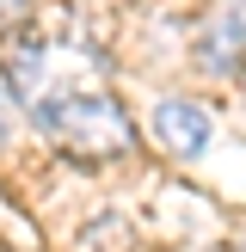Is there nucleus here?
<instances>
[{
	"mask_svg": "<svg viewBox=\"0 0 246 252\" xmlns=\"http://www.w3.org/2000/svg\"><path fill=\"white\" fill-rule=\"evenodd\" d=\"M6 68H12V98H25V111L49 105L62 93H98L105 86V56L68 19H43V25L12 31Z\"/></svg>",
	"mask_w": 246,
	"mask_h": 252,
	"instance_id": "nucleus-1",
	"label": "nucleus"
},
{
	"mask_svg": "<svg viewBox=\"0 0 246 252\" xmlns=\"http://www.w3.org/2000/svg\"><path fill=\"white\" fill-rule=\"evenodd\" d=\"M31 123L62 148V154H80V160H117L135 148V123L117 98L98 86V93H62L49 105L31 111Z\"/></svg>",
	"mask_w": 246,
	"mask_h": 252,
	"instance_id": "nucleus-2",
	"label": "nucleus"
},
{
	"mask_svg": "<svg viewBox=\"0 0 246 252\" xmlns=\"http://www.w3.org/2000/svg\"><path fill=\"white\" fill-rule=\"evenodd\" d=\"M148 129H154V142L166 148V154L197 160V154L209 148V111L191 105V98H160L154 117H148Z\"/></svg>",
	"mask_w": 246,
	"mask_h": 252,
	"instance_id": "nucleus-3",
	"label": "nucleus"
},
{
	"mask_svg": "<svg viewBox=\"0 0 246 252\" xmlns=\"http://www.w3.org/2000/svg\"><path fill=\"white\" fill-rule=\"evenodd\" d=\"M203 68L209 74H240V62H246V0H221V12L209 19V31H203Z\"/></svg>",
	"mask_w": 246,
	"mask_h": 252,
	"instance_id": "nucleus-4",
	"label": "nucleus"
},
{
	"mask_svg": "<svg viewBox=\"0 0 246 252\" xmlns=\"http://www.w3.org/2000/svg\"><path fill=\"white\" fill-rule=\"evenodd\" d=\"M12 135V86H6V74H0V142Z\"/></svg>",
	"mask_w": 246,
	"mask_h": 252,
	"instance_id": "nucleus-5",
	"label": "nucleus"
},
{
	"mask_svg": "<svg viewBox=\"0 0 246 252\" xmlns=\"http://www.w3.org/2000/svg\"><path fill=\"white\" fill-rule=\"evenodd\" d=\"M25 6H31V0H0V25H6V19H19Z\"/></svg>",
	"mask_w": 246,
	"mask_h": 252,
	"instance_id": "nucleus-6",
	"label": "nucleus"
}]
</instances>
